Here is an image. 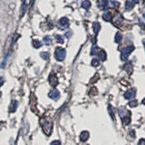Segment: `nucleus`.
<instances>
[{"instance_id": "30", "label": "nucleus", "mask_w": 145, "mask_h": 145, "mask_svg": "<svg viewBox=\"0 0 145 145\" xmlns=\"http://www.w3.org/2000/svg\"><path fill=\"white\" fill-rule=\"evenodd\" d=\"M51 145H61L59 141H54L51 143Z\"/></svg>"}, {"instance_id": "9", "label": "nucleus", "mask_w": 145, "mask_h": 145, "mask_svg": "<svg viewBox=\"0 0 145 145\" xmlns=\"http://www.w3.org/2000/svg\"><path fill=\"white\" fill-rule=\"evenodd\" d=\"M59 24L64 29L68 28V26H69V20L67 18H65V17L62 18L61 19L59 20Z\"/></svg>"}, {"instance_id": "19", "label": "nucleus", "mask_w": 145, "mask_h": 145, "mask_svg": "<svg viewBox=\"0 0 145 145\" xmlns=\"http://www.w3.org/2000/svg\"><path fill=\"white\" fill-rule=\"evenodd\" d=\"M33 47H35V48H39V47H41V41H39V40H37V39H35V40H33Z\"/></svg>"}, {"instance_id": "28", "label": "nucleus", "mask_w": 145, "mask_h": 145, "mask_svg": "<svg viewBox=\"0 0 145 145\" xmlns=\"http://www.w3.org/2000/svg\"><path fill=\"white\" fill-rule=\"evenodd\" d=\"M65 36L67 37V38H70V37H71L72 36V35H73V33H72V32L71 31H67L66 33H65Z\"/></svg>"}, {"instance_id": "25", "label": "nucleus", "mask_w": 145, "mask_h": 145, "mask_svg": "<svg viewBox=\"0 0 145 145\" xmlns=\"http://www.w3.org/2000/svg\"><path fill=\"white\" fill-rule=\"evenodd\" d=\"M129 106L131 107H135L138 105V102L137 100H133V101H131L129 103H128Z\"/></svg>"}, {"instance_id": "15", "label": "nucleus", "mask_w": 145, "mask_h": 145, "mask_svg": "<svg viewBox=\"0 0 145 145\" xmlns=\"http://www.w3.org/2000/svg\"><path fill=\"white\" fill-rule=\"evenodd\" d=\"M81 6H82L83 8H84V9H86V10H88V9H89L90 7H91V3H90L89 1L85 0V1H84L82 2Z\"/></svg>"}, {"instance_id": "13", "label": "nucleus", "mask_w": 145, "mask_h": 145, "mask_svg": "<svg viewBox=\"0 0 145 145\" xmlns=\"http://www.w3.org/2000/svg\"><path fill=\"white\" fill-rule=\"evenodd\" d=\"M134 7V2L131 1H126V9L127 10H131L133 9V7Z\"/></svg>"}, {"instance_id": "26", "label": "nucleus", "mask_w": 145, "mask_h": 145, "mask_svg": "<svg viewBox=\"0 0 145 145\" xmlns=\"http://www.w3.org/2000/svg\"><path fill=\"white\" fill-rule=\"evenodd\" d=\"M91 65L93 67H97L99 65V61L97 60V59H94L92 61H91Z\"/></svg>"}, {"instance_id": "23", "label": "nucleus", "mask_w": 145, "mask_h": 145, "mask_svg": "<svg viewBox=\"0 0 145 145\" xmlns=\"http://www.w3.org/2000/svg\"><path fill=\"white\" fill-rule=\"evenodd\" d=\"M40 55H41V58H43V59H48L49 58V54L48 52H41L40 54Z\"/></svg>"}, {"instance_id": "3", "label": "nucleus", "mask_w": 145, "mask_h": 145, "mask_svg": "<svg viewBox=\"0 0 145 145\" xmlns=\"http://www.w3.org/2000/svg\"><path fill=\"white\" fill-rule=\"evenodd\" d=\"M135 47L133 45H130V46H127L126 47L122 49L121 50V59L123 60H126L129 55L134 50Z\"/></svg>"}, {"instance_id": "22", "label": "nucleus", "mask_w": 145, "mask_h": 145, "mask_svg": "<svg viewBox=\"0 0 145 145\" xmlns=\"http://www.w3.org/2000/svg\"><path fill=\"white\" fill-rule=\"evenodd\" d=\"M108 111H109V113L110 116L112 117V118L113 119V120H115V115H114V112H113V109L111 105H109L108 106Z\"/></svg>"}, {"instance_id": "33", "label": "nucleus", "mask_w": 145, "mask_h": 145, "mask_svg": "<svg viewBox=\"0 0 145 145\" xmlns=\"http://www.w3.org/2000/svg\"><path fill=\"white\" fill-rule=\"evenodd\" d=\"M134 3H139L140 0H132Z\"/></svg>"}, {"instance_id": "20", "label": "nucleus", "mask_w": 145, "mask_h": 145, "mask_svg": "<svg viewBox=\"0 0 145 145\" xmlns=\"http://www.w3.org/2000/svg\"><path fill=\"white\" fill-rule=\"evenodd\" d=\"M111 15L109 13V12H105L104 15H103V19L105 20V21L107 22H110L111 20Z\"/></svg>"}, {"instance_id": "10", "label": "nucleus", "mask_w": 145, "mask_h": 145, "mask_svg": "<svg viewBox=\"0 0 145 145\" xmlns=\"http://www.w3.org/2000/svg\"><path fill=\"white\" fill-rule=\"evenodd\" d=\"M88 137H89V133L88 131H83L81 134V135H80L81 141H82V142H86V141H87L88 139Z\"/></svg>"}, {"instance_id": "35", "label": "nucleus", "mask_w": 145, "mask_h": 145, "mask_svg": "<svg viewBox=\"0 0 145 145\" xmlns=\"http://www.w3.org/2000/svg\"><path fill=\"white\" fill-rule=\"evenodd\" d=\"M143 43H144V44H145V39L143 40Z\"/></svg>"}, {"instance_id": "6", "label": "nucleus", "mask_w": 145, "mask_h": 145, "mask_svg": "<svg viewBox=\"0 0 145 145\" xmlns=\"http://www.w3.org/2000/svg\"><path fill=\"white\" fill-rule=\"evenodd\" d=\"M136 94V91L135 89L134 88H131V89H129L126 91V93L124 94V97L126 99H130L131 98L135 96Z\"/></svg>"}, {"instance_id": "18", "label": "nucleus", "mask_w": 145, "mask_h": 145, "mask_svg": "<svg viewBox=\"0 0 145 145\" xmlns=\"http://www.w3.org/2000/svg\"><path fill=\"white\" fill-rule=\"evenodd\" d=\"M26 9V1L24 0L23 2L22 7H21V10H20V16H21V17L25 14Z\"/></svg>"}, {"instance_id": "2", "label": "nucleus", "mask_w": 145, "mask_h": 145, "mask_svg": "<svg viewBox=\"0 0 145 145\" xmlns=\"http://www.w3.org/2000/svg\"><path fill=\"white\" fill-rule=\"evenodd\" d=\"M119 116L123 120V122L125 125H128L131 122V115L130 112L126 110L125 108L120 107L119 109Z\"/></svg>"}, {"instance_id": "16", "label": "nucleus", "mask_w": 145, "mask_h": 145, "mask_svg": "<svg viewBox=\"0 0 145 145\" xmlns=\"http://www.w3.org/2000/svg\"><path fill=\"white\" fill-rule=\"evenodd\" d=\"M43 40H44V42L47 45H50V44H52V40L51 37H50L49 36H44Z\"/></svg>"}, {"instance_id": "31", "label": "nucleus", "mask_w": 145, "mask_h": 145, "mask_svg": "<svg viewBox=\"0 0 145 145\" xmlns=\"http://www.w3.org/2000/svg\"><path fill=\"white\" fill-rule=\"evenodd\" d=\"M112 3H113V4L115 7H118V6L120 5V3H119L118 1H113Z\"/></svg>"}, {"instance_id": "12", "label": "nucleus", "mask_w": 145, "mask_h": 145, "mask_svg": "<svg viewBox=\"0 0 145 145\" xmlns=\"http://www.w3.org/2000/svg\"><path fill=\"white\" fill-rule=\"evenodd\" d=\"M98 56H99V59H100L101 60H102V61L106 60L107 54H106V52H105L104 50H101V51L99 52Z\"/></svg>"}, {"instance_id": "5", "label": "nucleus", "mask_w": 145, "mask_h": 145, "mask_svg": "<svg viewBox=\"0 0 145 145\" xmlns=\"http://www.w3.org/2000/svg\"><path fill=\"white\" fill-rule=\"evenodd\" d=\"M49 84L52 87H55L58 84V77L56 76L55 74H51L49 78Z\"/></svg>"}, {"instance_id": "11", "label": "nucleus", "mask_w": 145, "mask_h": 145, "mask_svg": "<svg viewBox=\"0 0 145 145\" xmlns=\"http://www.w3.org/2000/svg\"><path fill=\"white\" fill-rule=\"evenodd\" d=\"M93 30H94V32L95 33V34L97 35V33H99V31L100 30V24L97 22H94L93 23Z\"/></svg>"}, {"instance_id": "21", "label": "nucleus", "mask_w": 145, "mask_h": 145, "mask_svg": "<svg viewBox=\"0 0 145 145\" xmlns=\"http://www.w3.org/2000/svg\"><path fill=\"white\" fill-rule=\"evenodd\" d=\"M98 49H97V47L96 44H93L92 47H91V55H95L97 54Z\"/></svg>"}, {"instance_id": "27", "label": "nucleus", "mask_w": 145, "mask_h": 145, "mask_svg": "<svg viewBox=\"0 0 145 145\" xmlns=\"http://www.w3.org/2000/svg\"><path fill=\"white\" fill-rule=\"evenodd\" d=\"M107 5H108V1L107 0H102V1H101V6L102 7H107Z\"/></svg>"}, {"instance_id": "14", "label": "nucleus", "mask_w": 145, "mask_h": 145, "mask_svg": "<svg viewBox=\"0 0 145 145\" xmlns=\"http://www.w3.org/2000/svg\"><path fill=\"white\" fill-rule=\"evenodd\" d=\"M123 68L126 70V71L127 73H128L129 74H131V73L133 71V68H132V66H131V63H127V64H126Z\"/></svg>"}, {"instance_id": "36", "label": "nucleus", "mask_w": 145, "mask_h": 145, "mask_svg": "<svg viewBox=\"0 0 145 145\" xmlns=\"http://www.w3.org/2000/svg\"><path fill=\"white\" fill-rule=\"evenodd\" d=\"M144 17H145V13L144 14Z\"/></svg>"}, {"instance_id": "29", "label": "nucleus", "mask_w": 145, "mask_h": 145, "mask_svg": "<svg viewBox=\"0 0 145 145\" xmlns=\"http://www.w3.org/2000/svg\"><path fill=\"white\" fill-rule=\"evenodd\" d=\"M138 145H145V139H140L139 143H138Z\"/></svg>"}, {"instance_id": "17", "label": "nucleus", "mask_w": 145, "mask_h": 145, "mask_svg": "<svg viewBox=\"0 0 145 145\" xmlns=\"http://www.w3.org/2000/svg\"><path fill=\"white\" fill-rule=\"evenodd\" d=\"M122 39H123V36H122L121 33H119V32H117V33H116V37H115V41H116V43L118 44V43H120V42L122 41Z\"/></svg>"}, {"instance_id": "24", "label": "nucleus", "mask_w": 145, "mask_h": 145, "mask_svg": "<svg viewBox=\"0 0 145 145\" xmlns=\"http://www.w3.org/2000/svg\"><path fill=\"white\" fill-rule=\"evenodd\" d=\"M55 39H56L57 42H58V43L62 44V43L64 42V39H63V37H62V36H60V35H57V36H55Z\"/></svg>"}, {"instance_id": "32", "label": "nucleus", "mask_w": 145, "mask_h": 145, "mask_svg": "<svg viewBox=\"0 0 145 145\" xmlns=\"http://www.w3.org/2000/svg\"><path fill=\"white\" fill-rule=\"evenodd\" d=\"M130 134H131V135L132 136H135V132H134V131H131Z\"/></svg>"}, {"instance_id": "4", "label": "nucleus", "mask_w": 145, "mask_h": 145, "mask_svg": "<svg viewBox=\"0 0 145 145\" xmlns=\"http://www.w3.org/2000/svg\"><path fill=\"white\" fill-rule=\"evenodd\" d=\"M65 55H66V52L65 49L62 48V47H58L56 49L55 52V56L58 60L62 61L65 58Z\"/></svg>"}, {"instance_id": "1", "label": "nucleus", "mask_w": 145, "mask_h": 145, "mask_svg": "<svg viewBox=\"0 0 145 145\" xmlns=\"http://www.w3.org/2000/svg\"><path fill=\"white\" fill-rule=\"evenodd\" d=\"M40 123L42 126V129L44 132L45 134L47 136H49L52 133V121L49 119V118H42L40 120Z\"/></svg>"}, {"instance_id": "7", "label": "nucleus", "mask_w": 145, "mask_h": 145, "mask_svg": "<svg viewBox=\"0 0 145 145\" xmlns=\"http://www.w3.org/2000/svg\"><path fill=\"white\" fill-rule=\"evenodd\" d=\"M59 91L58 90L56 89H54V90H52L49 93V97L53 99H57L59 97Z\"/></svg>"}, {"instance_id": "34", "label": "nucleus", "mask_w": 145, "mask_h": 145, "mask_svg": "<svg viewBox=\"0 0 145 145\" xmlns=\"http://www.w3.org/2000/svg\"><path fill=\"white\" fill-rule=\"evenodd\" d=\"M142 104H143V105H145V98L144 99H143V100H142Z\"/></svg>"}, {"instance_id": "8", "label": "nucleus", "mask_w": 145, "mask_h": 145, "mask_svg": "<svg viewBox=\"0 0 145 145\" xmlns=\"http://www.w3.org/2000/svg\"><path fill=\"white\" fill-rule=\"evenodd\" d=\"M18 103L17 101L15 100H13L12 101L11 104H10V106L9 107V111L10 113H14L16 111L17 108H18Z\"/></svg>"}]
</instances>
